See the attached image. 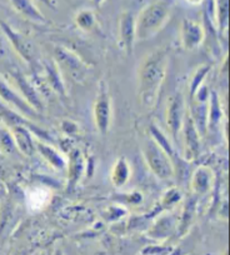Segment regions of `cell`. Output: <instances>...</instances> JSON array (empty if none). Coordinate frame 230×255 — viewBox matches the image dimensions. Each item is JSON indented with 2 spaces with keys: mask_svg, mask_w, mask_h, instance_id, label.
Wrapping results in <instances>:
<instances>
[{
  "mask_svg": "<svg viewBox=\"0 0 230 255\" xmlns=\"http://www.w3.org/2000/svg\"><path fill=\"white\" fill-rule=\"evenodd\" d=\"M55 255H62V253H60V252H58V253H56Z\"/></svg>",
  "mask_w": 230,
  "mask_h": 255,
  "instance_id": "cb8c5ba5",
  "label": "cell"
},
{
  "mask_svg": "<svg viewBox=\"0 0 230 255\" xmlns=\"http://www.w3.org/2000/svg\"><path fill=\"white\" fill-rule=\"evenodd\" d=\"M135 39V18L131 13L125 11L119 19V40L126 54H131Z\"/></svg>",
  "mask_w": 230,
  "mask_h": 255,
  "instance_id": "8992f818",
  "label": "cell"
},
{
  "mask_svg": "<svg viewBox=\"0 0 230 255\" xmlns=\"http://www.w3.org/2000/svg\"><path fill=\"white\" fill-rule=\"evenodd\" d=\"M39 1L44 3V4H45V5L50 6V8H53V6H54V4H53V1H51V0H39Z\"/></svg>",
  "mask_w": 230,
  "mask_h": 255,
  "instance_id": "44dd1931",
  "label": "cell"
},
{
  "mask_svg": "<svg viewBox=\"0 0 230 255\" xmlns=\"http://www.w3.org/2000/svg\"><path fill=\"white\" fill-rule=\"evenodd\" d=\"M170 0H156L140 11L135 19V38L150 39L163 29L170 15Z\"/></svg>",
  "mask_w": 230,
  "mask_h": 255,
  "instance_id": "7a4b0ae2",
  "label": "cell"
},
{
  "mask_svg": "<svg viewBox=\"0 0 230 255\" xmlns=\"http://www.w3.org/2000/svg\"><path fill=\"white\" fill-rule=\"evenodd\" d=\"M129 176H130V169H129L128 163H126V160H124V159H119V160L114 164V166H113V184L116 186H123L124 184L128 181Z\"/></svg>",
  "mask_w": 230,
  "mask_h": 255,
  "instance_id": "9a60e30c",
  "label": "cell"
},
{
  "mask_svg": "<svg viewBox=\"0 0 230 255\" xmlns=\"http://www.w3.org/2000/svg\"><path fill=\"white\" fill-rule=\"evenodd\" d=\"M166 53L164 50L149 54L143 61L139 72L141 102L145 107L151 108L155 103L158 92L161 87L166 72Z\"/></svg>",
  "mask_w": 230,
  "mask_h": 255,
  "instance_id": "6da1fadb",
  "label": "cell"
},
{
  "mask_svg": "<svg viewBox=\"0 0 230 255\" xmlns=\"http://www.w3.org/2000/svg\"><path fill=\"white\" fill-rule=\"evenodd\" d=\"M214 6V14L217 13L218 18V28L220 33L227 29L228 26V16H229V0H214L213 1Z\"/></svg>",
  "mask_w": 230,
  "mask_h": 255,
  "instance_id": "2e32d148",
  "label": "cell"
},
{
  "mask_svg": "<svg viewBox=\"0 0 230 255\" xmlns=\"http://www.w3.org/2000/svg\"><path fill=\"white\" fill-rule=\"evenodd\" d=\"M49 194L46 190H43V189H35L29 194L28 202L29 207L34 210H39L46 205V202L49 199Z\"/></svg>",
  "mask_w": 230,
  "mask_h": 255,
  "instance_id": "ac0fdd59",
  "label": "cell"
},
{
  "mask_svg": "<svg viewBox=\"0 0 230 255\" xmlns=\"http://www.w3.org/2000/svg\"><path fill=\"white\" fill-rule=\"evenodd\" d=\"M184 128V139L185 144H187V154L190 156V159L197 158L199 154V131H198L197 127H195L194 122L190 113L187 112L184 118V123L183 127Z\"/></svg>",
  "mask_w": 230,
  "mask_h": 255,
  "instance_id": "9c48e42d",
  "label": "cell"
},
{
  "mask_svg": "<svg viewBox=\"0 0 230 255\" xmlns=\"http://www.w3.org/2000/svg\"><path fill=\"white\" fill-rule=\"evenodd\" d=\"M36 146H38L39 151L43 154V156H45V159L51 164V165L55 166L56 169H63L64 161H63V159L60 158L59 154L56 153L54 149H51L50 146L48 145H44V144L41 143H36Z\"/></svg>",
  "mask_w": 230,
  "mask_h": 255,
  "instance_id": "e0dca14e",
  "label": "cell"
},
{
  "mask_svg": "<svg viewBox=\"0 0 230 255\" xmlns=\"http://www.w3.org/2000/svg\"><path fill=\"white\" fill-rule=\"evenodd\" d=\"M14 78H15L19 88H20L21 92H23V95L26 98V103H28V104L30 105L33 109H36V110L43 109V108H41V103H40V100H39L38 95H36V93L34 92V88L29 84L28 80H26L25 78L20 74H14Z\"/></svg>",
  "mask_w": 230,
  "mask_h": 255,
  "instance_id": "5bb4252c",
  "label": "cell"
},
{
  "mask_svg": "<svg viewBox=\"0 0 230 255\" xmlns=\"http://www.w3.org/2000/svg\"><path fill=\"white\" fill-rule=\"evenodd\" d=\"M0 98H1L4 102L8 103V104H10L13 108L21 110V112H24L25 114H34L33 108L25 102V99H23L19 94H16V93L1 79H0Z\"/></svg>",
  "mask_w": 230,
  "mask_h": 255,
  "instance_id": "30bf717a",
  "label": "cell"
},
{
  "mask_svg": "<svg viewBox=\"0 0 230 255\" xmlns=\"http://www.w3.org/2000/svg\"><path fill=\"white\" fill-rule=\"evenodd\" d=\"M11 5L14 6L19 14L29 20L36 21V23H45V16L41 14V11L33 4L31 0H10Z\"/></svg>",
  "mask_w": 230,
  "mask_h": 255,
  "instance_id": "8fae6325",
  "label": "cell"
},
{
  "mask_svg": "<svg viewBox=\"0 0 230 255\" xmlns=\"http://www.w3.org/2000/svg\"><path fill=\"white\" fill-rule=\"evenodd\" d=\"M103 1H104V0H94V3L98 4V5H100V4H102Z\"/></svg>",
  "mask_w": 230,
  "mask_h": 255,
  "instance_id": "603a6c76",
  "label": "cell"
},
{
  "mask_svg": "<svg viewBox=\"0 0 230 255\" xmlns=\"http://www.w3.org/2000/svg\"><path fill=\"white\" fill-rule=\"evenodd\" d=\"M13 138L16 146L26 155H31L34 153V141L31 139L30 134L24 127L20 125H14L13 127Z\"/></svg>",
  "mask_w": 230,
  "mask_h": 255,
  "instance_id": "4fadbf2b",
  "label": "cell"
},
{
  "mask_svg": "<svg viewBox=\"0 0 230 255\" xmlns=\"http://www.w3.org/2000/svg\"><path fill=\"white\" fill-rule=\"evenodd\" d=\"M144 155L149 168L156 176L160 179H170L174 175V165L169 154L156 141H148L144 149Z\"/></svg>",
  "mask_w": 230,
  "mask_h": 255,
  "instance_id": "3957f363",
  "label": "cell"
},
{
  "mask_svg": "<svg viewBox=\"0 0 230 255\" xmlns=\"http://www.w3.org/2000/svg\"><path fill=\"white\" fill-rule=\"evenodd\" d=\"M188 1H189L190 4H200V3H203L204 0H188Z\"/></svg>",
  "mask_w": 230,
  "mask_h": 255,
  "instance_id": "7402d4cb",
  "label": "cell"
},
{
  "mask_svg": "<svg viewBox=\"0 0 230 255\" xmlns=\"http://www.w3.org/2000/svg\"><path fill=\"white\" fill-rule=\"evenodd\" d=\"M77 24L80 26L82 29H92L95 24V16L93 14V11L90 10H82L77 14Z\"/></svg>",
  "mask_w": 230,
  "mask_h": 255,
  "instance_id": "d6986e66",
  "label": "cell"
},
{
  "mask_svg": "<svg viewBox=\"0 0 230 255\" xmlns=\"http://www.w3.org/2000/svg\"><path fill=\"white\" fill-rule=\"evenodd\" d=\"M112 120V103L107 85L100 83V89L94 103V122L100 134H107Z\"/></svg>",
  "mask_w": 230,
  "mask_h": 255,
  "instance_id": "277c9868",
  "label": "cell"
},
{
  "mask_svg": "<svg viewBox=\"0 0 230 255\" xmlns=\"http://www.w3.org/2000/svg\"><path fill=\"white\" fill-rule=\"evenodd\" d=\"M213 184V173L207 166L197 169L193 176V188L198 194H205Z\"/></svg>",
  "mask_w": 230,
  "mask_h": 255,
  "instance_id": "7c38bea8",
  "label": "cell"
},
{
  "mask_svg": "<svg viewBox=\"0 0 230 255\" xmlns=\"http://www.w3.org/2000/svg\"><path fill=\"white\" fill-rule=\"evenodd\" d=\"M205 38L204 29L190 19H184L182 25L183 45L187 49H195L203 43Z\"/></svg>",
  "mask_w": 230,
  "mask_h": 255,
  "instance_id": "52a82bcc",
  "label": "cell"
},
{
  "mask_svg": "<svg viewBox=\"0 0 230 255\" xmlns=\"http://www.w3.org/2000/svg\"><path fill=\"white\" fill-rule=\"evenodd\" d=\"M187 112H185L184 99L180 94L174 95L169 102L168 110H166V125L170 135L174 139L178 138L179 131L182 130L183 123Z\"/></svg>",
  "mask_w": 230,
  "mask_h": 255,
  "instance_id": "5b68a950",
  "label": "cell"
},
{
  "mask_svg": "<svg viewBox=\"0 0 230 255\" xmlns=\"http://www.w3.org/2000/svg\"><path fill=\"white\" fill-rule=\"evenodd\" d=\"M208 70H209V67H205V69H204V68H203V69H200L199 72H198V74L195 75L194 78H197L198 80L202 79V77H204V75L207 74ZM197 87H198V83H195V84H193V85H192V95H193V93H194V90L197 89Z\"/></svg>",
  "mask_w": 230,
  "mask_h": 255,
  "instance_id": "ffe728a7",
  "label": "cell"
},
{
  "mask_svg": "<svg viewBox=\"0 0 230 255\" xmlns=\"http://www.w3.org/2000/svg\"><path fill=\"white\" fill-rule=\"evenodd\" d=\"M0 25H1V28H3L4 33L6 34L9 40H10L11 44H13L14 49L18 51L19 55H20L24 60L30 63V61L33 60V46H31V44L26 40L25 36L19 34L18 31L13 30L11 26H9L8 24L3 23V21H0Z\"/></svg>",
  "mask_w": 230,
  "mask_h": 255,
  "instance_id": "ba28073f",
  "label": "cell"
}]
</instances>
